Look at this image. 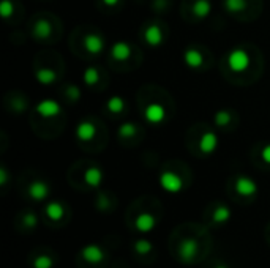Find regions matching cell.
I'll return each instance as SVG.
<instances>
[{
  "instance_id": "1",
  "label": "cell",
  "mask_w": 270,
  "mask_h": 268,
  "mask_svg": "<svg viewBox=\"0 0 270 268\" xmlns=\"http://www.w3.org/2000/svg\"><path fill=\"white\" fill-rule=\"evenodd\" d=\"M250 64H252V57L248 54L245 49L242 48H237V49H233L227 55V67L233 73H243L250 68Z\"/></svg>"
},
{
  "instance_id": "2",
  "label": "cell",
  "mask_w": 270,
  "mask_h": 268,
  "mask_svg": "<svg viewBox=\"0 0 270 268\" xmlns=\"http://www.w3.org/2000/svg\"><path fill=\"white\" fill-rule=\"evenodd\" d=\"M160 187L171 194H177L183 190V180L179 174L172 171H164L160 174Z\"/></svg>"
},
{
  "instance_id": "3",
  "label": "cell",
  "mask_w": 270,
  "mask_h": 268,
  "mask_svg": "<svg viewBox=\"0 0 270 268\" xmlns=\"http://www.w3.org/2000/svg\"><path fill=\"white\" fill-rule=\"evenodd\" d=\"M199 244L195 238H183L179 246V256L183 262H193L198 256Z\"/></svg>"
},
{
  "instance_id": "4",
  "label": "cell",
  "mask_w": 270,
  "mask_h": 268,
  "mask_svg": "<svg viewBox=\"0 0 270 268\" xmlns=\"http://www.w3.org/2000/svg\"><path fill=\"white\" fill-rule=\"evenodd\" d=\"M35 109L43 118H52V117H57L62 112L60 102L55 101V99H51V98H46L43 101H40Z\"/></svg>"
},
{
  "instance_id": "5",
  "label": "cell",
  "mask_w": 270,
  "mask_h": 268,
  "mask_svg": "<svg viewBox=\"0 0 270 268\" xmlns=\"http://www.w3.org/2000/svg\"><path fill=\"white\" fill-rule=\"evenodd\" d=\"M236 191L240 194V196H245V197H252L258 193V183L246 177V175H240L237 180H236Z\"/></svg>"
},
{
  "instance_id": "6",
  "label": "cell",
  "mask_w": 270,
  "mask_h": 268,
  "mask_svg": "<svg viewBox=\"0 0 270 268\" xmlns=\"http://www.w3.org/2000/svg\"><path fill=\"white\" fill-rule=\"evenodd\" d=\"M218 149V134L214 131H207L199 139V150L204 155H212Z\"/></svg>"
},
{
  "instance_id": "7",
  "label": "cell",
  "mask_w": 270,
  "mask_h": 268,
  "mask_svg": "<svg viewBox=\"0 0 270 268\" xmlns=\"http://www.w3.org/2000/svg\"><path fill=\"white\" fill-rule=\"evenodd\" d=\"M164 117H166V111L158 102H152V105H149L144 109V118L149 123H152V125H158V123L164 120Z\"/></svg>"
},
{
  "instance_id": "8",
  "label": "cell",
  "mask_w": 270,
  "mask_h": 268,
  "mask_svg": "<svg viewBox=\"0 0 270 268\" xmlns=\"http://www.w3.org/2000/svg\"><path fill=\"white\" fill-rule=\"evenodd\" d=\"M27 193L33 200L40 202V200H45L49 196V187H48V183L43 181V180H35L29 184Z\"/></svg>"
},
{
  "instance_id": "9",
  "label": "cell",
  "mask_w": 270,
  "mask_h": 268,
  "mask_svg": "<svg viewBox=\"0 0 270 268\" xmlns=\"http://www.w3.org/2000/svg\"><path fill=\"white\" fill-rule=\"evenodd\" d=\"M81 256L84 260L90 262V263H98L105 259V253L100 248L98 244H87L81 250Z\"/></svg>"
},
{
  "instance_id": "10",
  "label": "cell",
  "mask_w": 270,
  "mask_h": 268,
  "mask_svg": "<svg viewBox=\"0 0 270 268\" xmlns=\"http://www.w3.org/2000/svg\"><path fill=\"white\" fill-rule=\"evenodd\" d=\"M183 61H185V65L188 67V68L198 70V68H201L202 64H204V57H202V54H201L198 49L188 48V49H186V51L183 52Z\"/></svg>"
},
{
  "instance_id": "11",
  "label": "cell",
  "mask_w": 270,
  "mask_h": 268,
  "mask_svg": "<svg viewBox=\"0 0 270 268\" xmlns=\"http://www.w3.org/2000/svg\"><path fill=\"white\" fill-rule=\"evenodd\" d=\"M76 136L81 140H92L97 136V127L89 120H82L79 121V125L76 127Z\"/></svg>"
},
{
  "instance_id": "12",
  "label": "cell",
  "mask_w": 270,
  "mask_h": 268,
  "mask_svg": "<svg viewBox=\"0 0 270 268\" xmlns=\"http://www.w3.org/2000/svg\"><path fill=\"white\" fill-rule=\"evenodd\" d=\"M134 224H136V229H138L139 232L147 234V232H150V231L155 229L157 219H155V216H153L152 213H141V215L136 218Z\"/></svg>"
},
{
  "instance_id": "13",
  "label": "cell",
  "mask_w": 270,
  "mask_h": 268,
  "mask_svg": "<svg viewBox=\"0 0 270 268\" xmlns=\"http://www.w3.org/2000/svg\"><path fill=\"white\" fill-rule=\"evenodd\" d=\"M144 39H145V43H147L149 46H152V48L160 46L163 43V32H161V29L158 26H155V24L149 26L144 32Z\"/></svg>"
},
{
  "instance_id": "14",
  "label": "cell",
  "mask_w": 270,
  "mask_h": 268,
  "mask_svg": "<svg viewBox=\"0 0 270 268\" xmlns=\"http://www.w3.org/2000/svg\"><path fill=\"white\" fill-rule=\"evenodd\" d=\"M84 48L90 54H100L103 48H105V41H103V38L97 33H89L84 38Z\"/></svg>"
},
{
  "instance_id": "15",
  "label": "cell",
  "mask_w": 270,
  "mask_h": 268,
  "mask_svg": "<svg viewBox=\"0 0 270 268\" xmlns=\"http://www.w3.org/2000/svg\"><path fill=\"white\" fill-rule=\"evenodd\" d=\"M111 55L117 61H125L131 55V48L128 43H125V41H117V43L112 45L111 48Z\"/></svg>"
},
{
  "instance_id": "16",
  "label": "cell",
  "mask_w": 270,
  "mask_h": 268,
  "mask_svg": "<svg viewBox=\"0 0 270 268\" xmlns=\"http://www.w3.org/2000/svg\"><path fill=\"white\" fill-rule=\"evenodd\" d=\"M52 33V27L48 19H38L33 26V36L38 39H46Z\"/></svg>"
},
{
  "instance_id": "17",
  "label": "cell",
  "mask_w": 270,
  "mask_h": 268,
  "mask_svg": "<svg viewBox=\"0 0 270 268\" xmlns=\"http://www.w3.org/2000/svg\"><path fill=\"white\" fill-rule=\"evenodd\" d=\"M84 181L92 188H98L103 183V171L100 168H89L84 172Z\"/></svg>"
},
{
  "instance_id": "18",
  "label": "cell",
  "mask_w": 270,
  "mask_h": 268,
  "mask_svg": "<svg viewBox=\"0 0 270 268\" xmlns=\"http://www.w3.org/2000/svg\"><path fill=\"white\" fill-rule=\"evenodd\" d=\"M35 79L41 86H49V84H52V82H55L57 74L51 68H40L35 71Z\"/></svg>"
},
{
  "instance_id": "19",
  "label": "cell",
  "mask_w": 270,
  "mask_h": 268,
  "mask_svg": "<svg viewBox=\"0 0 270 268\" xmlns=\"http://www.w3.org/2000/svg\"><path fill=\"white\" fill-rule=\"evenodd\" d=\"M193 13L196 17H201V19H205L212 13V4L210 0H196L193 4Z\"/></svg>"
},
{
  "instance_id": "20",
  "label": "cell",
  "mask_w": 270,
  "mask_h": 268,
  "mask_svg": "<svg viewBox=\"0 0 270 268\" xmlns=\"http://www.w3.org/2000/svg\"><path fill=\"white\" fill-rule=\"evenodd\" d=\"M64 213H65V210H64V207H62L60 202H49L46 205V215L52 221H60L62 218H64Z\"/></svg>"
},
{
  "instance_id": "21",
  "label": "cell",
  "mask_w": 270,
  "mask_h": 268,
  "mask_svg": "<svg viewBox=\"0 0 270 268\" xmlns=\"http://www.w3.org/2000/svg\"><path fill=\"white\" fill-rule=\"evenodd\" d=\"M231 216H233V212H231L229 207H226V205H220V207H217L215 212H214V221L217 224L227 222V221L231 219Z\"/></svg>"
},
{
  "instance_id": "22",
  "label": "cell",
  "mask_w": 270,
  "mask_h": 268,
  "mask_svg": "<svg viewBox=\"0 0 270 268\" xmlns=\"http://www.w3.org/2000/svg\"><path fill=\"white\" fill-rule=\"evenodd\" d=\"M106 106H108V111L112 112V114H120L123 109H125V101H123L122 96H111L106 102Z\"/></svg>"
},
{
  "instance_id": "23",
  "label": "cell",
  "mask_w": 270,
  "mask_h": 268,
  "mask_svg": "<svg viewBox=\"0 0 270 268\" xmlns=\"http://www.w3.org/2000/svg\"><path fill=\"white\" fill-rule=\"evenodd\" d=\"M136 133H138V127L133 121H125L119 127V136L123 139H130V137L136 136Z\"/></svg>"
},
{
  "instance_id": "24",
  "label": "cell",
  "mask_w": 270,
  "mask_h": 268,
  "mask_svg": "<svg viewBox=\"0 0 270 268\" xmlns=\"http://www.w3.org/2000/svg\"><path fill=\"white\" fill-rule=\"evenodd\" d=\"M246 0H224V8L229 13H242L246 10Z\"/></svg>"
},
{
  "instance_id": "25",
  "label": "cell",
  "mask_w": 270,
  "mask_h": 268,
  "mask_svg": "<svg viewBox=\"0 0 270 268\" xmlns=\"http://www.w3.org/2000/svg\"><path fill=\"white\" fill-rule=\"evenodd\" d=\"M82 80H84L86 86H95L97 82L100 80V73L97 68H86L84 70V74H82Z\"/></svg>"
},
{
  "instance_id": "26",
  "label": "cell",
  "mask_w": 270,
  "mask_h": 268,
  "mask_svg": "<svg viewBox=\"0 0 270 268\" xmlns=\"http://www.w3.org/2000/svg\"><path fill=\"white\" fill-rule=\"evenodd\" d=\"M231 112L229 111H224V109H221V111H217L215 112V115H214V120H215V125H218V127H227L231 123Z\"/></svg>"
},
{
  "instance_id": "27",
  "label": "cell",
  "mask_w": 270,
  "mask_h": 268,
  "mask_svg": "<svg viewBox=\"0 0 270 268\" xmlns=\"http://www.w3.org/2000/svg\"><path fill=\"white\" fill-rule=\"evenodd\" d=\"M152 248H153V244L149 240H144V238H141L134 243V251L138 254H149L152 251Z\"/></svg>"
},
{
  "instance_id": "28",
  "label": "cell",
  "mask_w": 270,
  "mask_h": 268,
  "mask_svg": "<svg viewBox=\"0 0 270 268\" xmlns=\"http://www.w3.org/2000/svg\"><path fill=\"white\" fill-rule=\"evenodd\" d=\"M13 11H14V5L11 0H2V2H0V16L4 19L11 17Z\"/></svg>"
},
{
  "instance_id": "29",
  "label": "cell",
  "mask_w": 270,
  "mask_h": 268,
  "mask_svg": "<svg viewBox=\"0 0 270 268\" xmlns=\"http://www.w3.org/2000/svg\"><path fill=\"white\" fill-rule=\"evenodd\" d=\"M54 260L49 256H38L33 260V268H52Z\"/></svg>"
},
{
  "instance_id": "30",
  "label": "cell",
  "mask_w": 270,
  "mask_h": 268,
  "mask_svg": "<svg viewBox=\"0 0 270 268\" xmlns=\"http://www.w3.org/2000/svg\"><path fill=\"white\" fill-rule=\"evenodd\" d=\"M36 224H38V218H36V215L32 213V212L26 213V216H24V225H26V228H27V229H33Z\"/></svg>"
},
{
  "instance_id": "31",
  "label": "cell",
  "mask_w": 270,
  "mask_h": 268,
  "mask_svg": "<svg viewBox=\"0 0 270 268\" xmlns=\"http://www.w3.org/2000/svg\"><path fill=\"white\" fill-rule=\"evenodd\" d=\"M65 93H67V96H68L71 101L81 99V90H79V87H76V86H70V87L65 90Z\"/></svg>"
},
{
  "instance_id": "32",
  "label": "cell",
  "mask_w": 270,
  "mask_h": 268,
  "mask_svg": "<svg viewBox=\"0 0 270 268\" xmlns=\"http://www.w3.org/2000/svg\"><path fill=\"white\" fill-rule=\"evenodd\" d=\"M7 183H8V172L2 166V168H0V187H5Z\"/></svg>"
},
{
  "instance_id": "33",
  "label": "cell",
  "mask_w": 270,
  "mask_h": 268,
  "mask_svg": "<svg viewBox=\"0 0 270 268\" xmlns=\"http://www.w3.org/2000/svg\"><path fill=\"white\" fill-rule=\"evenodd\" d=\"M261 156H262V159H264L267 164H270V143L262 149V152H261Z\"/></svg>"
},
{
  "instance_id": "34",
  "label": "cell",
  "mask_w": 270,
  "mask_h": 268,
  "mask_svg": "<svg viewBox=\"0 0 270 268\" xmlns=\"http://www.w3.org/2000/svg\"><path fill=\"white\" fill-rule=\"evenodd\" d=\"M106 207H108L106 197H105V196H100V199H98V209H101V210H106Z\"/></svg>"
},
{
  "instance_id": "35",
  "label": "cell",
  "mask_w": 270,
  "mask_h": 268,
  "mask_svg": "<svg viewBox=\"0 0 270 268\" xmlns=\"http://www.w3.org/2000/svg\"><path fill=\"white\" fill-rule=\"evenodd\" d=\"M119 2H120V0H103V4L108 5V7H115Z\"/></svg>"
},
{
  "instance_id": "36",
  "label": "cell",
  "mask_w": 270,
  "mask_h": 268,
  "mask_svg": "<svg viewBox=\"0 0 270 268\" xmlns=\"http://www.w3.org/2000/svg\"><path fill=\"white\" fill-rule=\"evenodd\" d=\"M215 268H227V266H226V265H217Z\"/></svg>"
}]
</instances>
